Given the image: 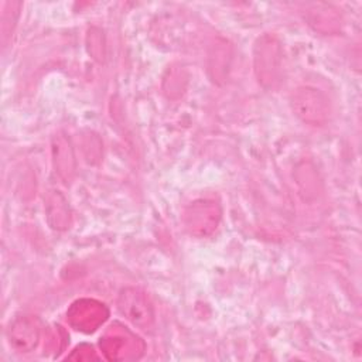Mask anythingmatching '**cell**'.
<instances>
[{
  "instance_id": "277c9868",
  "label": "cell",
  "mask_w": 362,
  "mask_h": 362,
  "mask_svg": "<svg viewBox=\"0 0 362 362\" xmlns=\"http://www.w3.org/2000/svg\"><path fill=\"white\" fill-rule=\"evenodd\" d=\"M256 74L262 83H272L280 65V47L273 37H263L256 45Z\"/></svg>"
},
{
  "instance_id": "52a82bcc",
  "label": "cell",
  "mask_w": 362,
  "mask_h": 362,
  "mask_svg": "<svg viewBox=\"0 0 362 362\" xmlns=\"http://www.w3.org/2000/svg\"><path fill=\"white\" fill-rule=\"evenodd\" d=\"M54 163H55V168L59 174V177L65 181L69 182L74 173H75V161H74V154H72V148L68 143V140L62 136H58L54 140Z\"/></svg>"
},
{
  "instance_id": "5b68a950",
  "label": "cell",
  "mask_w": 362,
  "mask_h": 362,
  "mask_svg": "<svg viewBox=\"0 0 362 362\" xmlns=\"http://www.w3.org/2000/svg\"><path fill=\"white\" fill-rule=\"evenodd\" d=\"M10 344L18 352H30L34 349L40 339V324L37 318L25 315L17 318L8 329Z\"/></svg>"
},
{
  "instance_id": "6da1fadb",
  "label": "cell",
  "mask_w": 362,
  "mask_h": 362,
  "mask_svg": "<svg viewBox=\"0 0 362 362\" xmlns=\"http://www.w3.org/2000/svg\"><path fill=\"white\" fill-rule=\"evenodd\" d=\"M291 109L298 119L313 126L324 124L329 117V102L327 96L311 86H301L291 95Z\"/></svg>"
},
{
  "instance_id": "7a4b0ae2",
  "label": "cell",
  "mask_w": 362,
  "mask_h": 362,
  "mask_svg": "<svg viewBox=\"0 0 362 362\" xmlns=\"http://www.w3.org/2000/svg\"><path fill=\"white\" fill-rule=\"evenodd\" d=\"M117 310L141 329H150L154 324V308L147 296L139 288H123L117 298Z\"/></svg>"
},
{
  "instance_id": "8992f818",
  "label": "cell",
  "mask_w": 362,
  "mask_h": 362,
  "mask_svg": "<svg viewBox=\"0 0 362 362\" xmlns=\"http://www.w3.org/2000/svg\"><path fill=\"white\" fill-rule=\"evenodd\" d=\"M107 317V310L103 304L95 301H78L74 304L69 318L76 329L90 332L95 331Z\"/></svg>"
},
{
  "instance_id": "3957f363",
  "label": "cell",
  "mask_w": 362,
  "mask_h": 362,
  "mask_svg": "<svg viewBox=\"0 0 362 362\" xmlns=\"http://www.w3.org/2000/svg\"><path fill=\"white\" fill-rule=\"evenodd\" d=\"M221 219V208L215 201L199 199L185 209L184 223L191 235L206 236L212 233Z\"/></svg>"
}]
</instances>
